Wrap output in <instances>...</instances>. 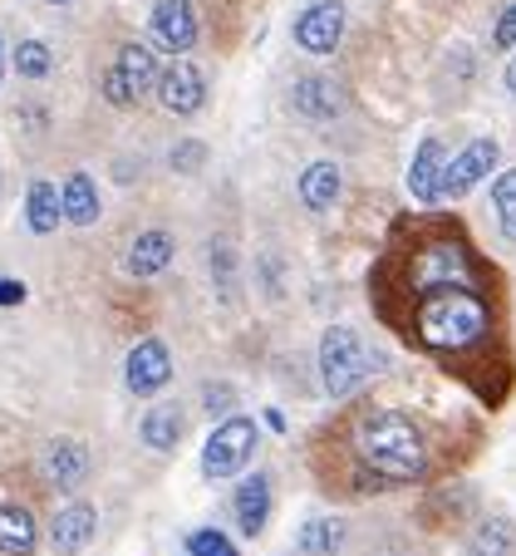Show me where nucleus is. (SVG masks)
Listing matches in <instances>:
<instances>
[{
	"label": "nucleus",
	"instance_id": "nucleus-9",
	"mask_svg": "<svg viewBox=\"0 0 516 556\" xmlns=\"http://www.w3.org/2000/svg\"><path fill=\"white\" fill-rule=\"evenodd\" d=\"M172 379V355L163 340H138L133 350H128V365H124V384L128 394H158L163 384Z\"/></svg>",
	"mask_w": 516,
	"mask_h": 556
},
{
	"label": "nucleus",
	"instance_id": "nucleus-3",
	"mask_svg": "<svg viewBox=\"0 0 516 556\" xmlns=\"http://www.w3.org/2000/svg\"><path fill=\"white\" fill-rule=\"evenodd\" d=\"M403 286L409 295H438V291H477V266L457 237H428L409 252L403 266Z\"/></svg>",
	"mask_w": 516,
	"mask_h": 556
},
{
	"label": "nucleus",
	"instance_id": "nucleus-34",
	"mask_svg": "<svg viewBox=\"0 0 516 556\" xmlns=\"http://www.w3.org/2000/svg\"><path fill=\"white\" fill-rule=\"evenodd\" d=\"M44 5H69V0H44Z\"/></svg>",
	"mask_w": 516,
	"mask_h": 556
},
{
	"label": "nucleus",
	"instance_id": "nucleus-6",
	"mask_svg": "<svg viewBox=\"0 0 516 556\" xmlns=\"http://www.w3.org/2000/svg\"><path fill=\"white\" fill-rule=\"evenodd\" d=\"M339 40H345V5L339 0H315L295 15V45L306 54H335Z\"/></svg>",
	"mask_w": 516,
	"mask_h": 556
},
{
	"label": "nucleus",
	"instance_id": "nucleus-30",
	"mask_svg": "<svg viewBox=\"0 0 516 556\" xmlns=\"http://www.w3.org/2000/svg\"><path fill=\"white\" fill-rule=\"evenodd\" d=\"M492 45L496 50H516V5L502 11V21H496V30H492Z\"/></svg>",
	"mask_w": 516,
	"mask_h": 556
},
{
	"label": "nucleus",
	"instance_id": "nucleus-4",
	"mask_svg": "<svg viewBox=\"0 0 516 556\" xmlns=\"http://www.w3.org/2000/svg\"><path fill=\"white\" fill-rule=\"evenodd\" d=\"M369 375H374V355H369L364 336L349 326H330L325 340H320V384H325V394L345 400Z\"/></svg>",
	"mask_w": 516,
	"mask_h": 556
},
{
	"label": "nucleus",
	"instance_id": "nucleus-1",
	"mask_svg": "<svg viewBox=\"0 0 516 556\" xmlns=\"http://www.w3.org/2000/svg\"><path fill=\"white\" fill-rule=\"evenodd\" d=\"M354 458L374 483H413V478H423V468H428V448H423L418 424L394 409H374L359 419Z\"/></svg>",
	"mask_w": 516,
	"mask_h": 556
},
{
	"label": "nucleus",
	"instance_id": "nucleus-16",
	"mask_svg": "<svg viewBox=\"0 0 516 556\" xmlns=\"http://www.w3.org/2000/svg\"><path fill=\"white\" fill-rule=\"evenodd\" d=\"M114 70H118V79H124V89L133 94V104L147 94V89H158V79H163V70H158V60H153V50H147V45H138V40L118 50Z\"/></svg>",
	"mask_w": 516,
	"mask_h": 556
},
{
	"label": "nucleus",
	"instance_id": "nucleus-31",
	"mask_svg": "<svg viewBox=\"0 0 516 556\" xmlns=\"http://www.w3.org/2000/svg\"><path fill=\"white\" fill-rule=\"evenodd\" d=\"M232 400H236L232 384H207V389H202V404H207V414H227V409H232Z\"/></svg>",
	"mask_w": 516,
	"mask_h": 556
},
{
	"label": "nucleus",
	"instance_id": "nucleus-15",
	"mask_svg": "<svg viewBox=\"0 0 516 556\" xmlns=\"http://www.w3.org/2000/svg\"><path fill=\"white\" fill-rule=\"evenodd\" d=\"M232 507H236V527H242L246 536H261L266 532V517H271V478H266V472L242 478Z\"/></svg>",
	"mask_w": 516,
	"mask_h": 556
},
{
	"label": "nucleus",
	"instance_id": "nucleus-17",
	"mask_svg": "<svg viewBox=\"0 0 516 556\" xmlns=\"http://www.w3.org/2000/svg\"><path fill=\"white\" fill-rule=\"evenodd\" d=\"M172 252H178V242H172L168 231H138L133 247H128V271L133 276H158L172 266Z\"/></svg>",
	"mask_w": 516,
	"mask_h": 556
},
{
	"label": "nucleus",
	"instance_id": "nucleus-25",
	"mask_svg": "<svg viewBox=\"0 0 516 556\" xmlns=\"http://www.w3.org/2000/svg\"><path fill=\"white\" fill-rule=\"evenodd\" d=\"M15 70L25 74V79H44V74L54 70V54L44 40H21L15 45Z\"/></svg>",
	"mask_w": 516,
	"mask_h": 556
},
{
	"label": "nucleus",
	"instance_id": "nucleus-18",
	"mask_svg": "<svg viewBox=\"0 0 516 556\" xmlns=\"http://www.w3.org/2000/svg\"><path fill=\"white\" fill-rule=\"evenodd\" d=\"M182 409L178 404H153V409L143 414V424H138V433H143L147 448H158V453H172L182 443Z\"/></svg>",
	"mask_w": 516,
	"mask_h": 556
},
{
	"label": "nucleus",
	"instance_id": "nucleus-5",
	"mask_svg": "<svg viewBox=\"0 0 516 556\" xmlns=\"http://www.w3.org/2000/svg\"><path fill=\"white\" fill-rule=\"evenodd\" d=\"M256 453V424L251 419H227L207 433V448H202V472L207 478H232L251 463Z\"/></svg>",
	"mask_w": 516,
	"mask_h": 556
},
{
	"label": "nucleus",
	"instance_id": "nucleus-32",
	"mask_svg": "<svg viewBox=\"0 0 516 556\" xmlns=\"http://www.w3.org/2000/svg\"><path fill=\"white\" fill-rule=\"evenodd\" d=\"M25 301V281H0V305H21Z\"/></svg>",
	"mask_w": 516,
	"mask_h": 556
},
{
	"label": "nucleus",
	"instance_id": "nucleus-10",
	"mask_svg": "<svg viewBox=\"0 0 516 556\" xmlns=\"http://www.w3.org/2000/svg\"><path fill=\"white\" fill-rule=\"evenodd\" d=\"M496 153H502L496 138H473V143L448 163V173H442V198H463V192H473L477 182L496 168Z\"/></svg>",
	"mask_w": 516,
	"mask_h": 556
},
{
	"label": "nucleus",
	"instance_id": "nucleus-19",
	"mask_svg": "<svg viewBox=\"0 0 516 556\" xmlns=\"http://www.w3.org/2000/svg\"><path fill=\"white\" fill-rule=\"evenodd\" d=\"M60 198H64V222H74V227H94L99 222V188L89 173H69Z\"/></svg>",
	"mask_w": 516,
	"mask_h": 556
},
{
	"label": "nucleus",
	"instance_id": "nucleus-22",
	"mask_svg": "<svg viewBox=\"0 0 516 556\" xmlns=\"http://www.w3.org/2000/svg\"><path fill=\"white\" fill-rule=\"evenodd\" d=\"M0 552L5 556H30L35 552V517L21 503L0 507Z\"/></svg>",
	"mask_w": 516,
	"mask_h": 556
},
{
	"label": "nucleus",
	"instance_id": "nucleus-24",
	"mask_svg": "<svg viewBox=\"0 0 516 556\" xmlns=\"http://www.w3.org/2000/svg\"><path fill=\"white\" fill-rule=\"evenodd\" d=\"M512 552H516V536H512V527H506L502 517L477 522L473 536H467V556H512Z\"/></svg>",
	"mask_w": 516,
	"mask_h": 556
},
{
	"label": "nucleus",
	"instance_id": "nucleus-29",
	"mask_svg": "<svg viewBox=\"0 0 516 556\" xmlns=\"http://www.w3.org/2000/svg\"><path fill=\"white\" fill-rule=\"evenodd\" d=\"M211 276L221 281V295H232L236 276H232V247H211Z\"/></svg>",
	"mask_w": 516,
	"mask_h": 556
},
{
	"label": "nucleus",
	"instance_id": "nucleus-23",
	"mask_svg": "<svg viewBox=\"0 0 516 556\" xmlns=\"http://www.w3.org/2000/svg\"><path fill=\"white\" fill-rule=\"evenodd\" d=\"M339 542H345V527H339L335 517H310V522L295 532V546L306 556H335Z\"/></svg>",
	"mask_w": 516,
	"mask_h": 556
},
{
	"label": "nucleus",
	"instance_id": "nucleus-2",
	"mask_svg": "<svg viewBox=\"0 0 516 556\" xmlns=\"http://www.w3.org/2000/svg\"><path fill=\"white\" fill-rule=\"evenodd\" d=\"M413 336L438 355H467L492 336V305L477 291H438L413 305Z\"/></svg>",
	"mask_w": 516,
	"mask_h": 556
},
{
	"label": "nucleus",
	"instance_id": "nucleus-26",
	"mask_svg": "<svg viewBox=\"0 0 516 556\" xmlns=\"http://www.w3.org/2000/svg\"><path fill=\"white\" fill-rule=\"evenodd\" d=\"M492 202H496V222H502V231L516 242V168H506L502 178L492 182Z\"/></svg>",
	"mask_w": 516,
	"mask_h": 556
},
{
	"label": "nucleus",
	"instance_id": "nucleus-28",
	"mask_svg": "<svg viewBox=\"0 0 516 556\" xmlns=\"http://www.w3.org/2000/svg\"><path fill=\"white\" fill-rule=\"evenodd\" d=\"M202 157H207V148H202L197 138H188V143L172 148V168H178V173H197V168H202Z\"/></svg>",
	"mask_w": 516,
	"mask_h": 556
},
{
	"label": "nucleus",
	"instance_id": "nucleus-7",
	"mask_svg": "<svg viewBox=\"0 0 516 556\" xmlns=\"http://www.w3.org/2000/svg\"><path fill=\"white\" fill-rule=\"evenodd\" d=\"M345 104H349L345 85L330 79V74H306V79H295V89H291V109L300 118H310V124H330V118H339Z\"/></svg>",
	"mask_w": 516,
	"mask_h": 556
},
{
	"label": "nucleus",
	"instance_id": "nucleus-14",
	"mask_svg": "<svg viewBox=\"0 0 516 556\" xmlns=\"http://www.w3.org/2000/svg\"><path fill=\"white\" fill-rule=\"evenodd\" d=\"M442 173H448V163H442V143L438 138H423L418 153H413V163H409V192L418 202H438L442 198Z\"/></svg>",
	"mask_w": 516,
	"mask_h": 556
},
{
	"label": "nucleus",
	"instance_id": "nucleus-12",
	"mask_svg": "<svg viewBox=\"0 0 516 556\" xmlns=\"http://www.w3.org/2000/svg\"><path fill=\"white\" fill-rule=\"evenodd\" d=\"M94 532H99V513L89 503L60 507V513H54V522H50V542H54V552H60V556H79L89 542H94Z\"/></svg>",
	"mask_w": 516,
	"mask_h": 556
},
{
	"label": "nucleus",
	"instance_id": "nucleus-13",
	"mask_svg": "<svg viewBox=\"0 0 516 556\" xmlns=\"http://www.w3.org/2000/svg\"><path fill=\"white\" fill-rule=\"evenodd\" d=\"M40 468L54 488H79L89 478V448L79 439H54L50 448H44Z\"/></svg>",
	"mask_w": 516,
	"mask_h": 556
},
{
	"label": "nucleus",
	"instance_id": "nucleus-21",
	"mask_svg": "<svg viewBox=\"0 0 516 556\" xmlns=\"http://www.w3.org/2000/svg\"><path fill=\"white\" fill-rule=\"evenodd\" d=\"M64 217V198L54 182H30V192H25V222H30L35 237H50L54 227H60Z\"/></svg>",
	"mask_w": 516,
	"mask_h": 556
},
{
	"label": "nucleus",
	"instance_id": "nucleus-27",
	"mask_svg": "<svg viewBox=\"0 0 516 556\" xmlns=\"http://www.w3.org/2000/svg\"><path fill=\"white\" fill-rule=\"evenodd\" d=\"M188 556H236L232 536H221L217 527H197V532L188 536Z\"/></svg>",
	"mask_w": 516,
	"mask_h": 556
},
{
	"label": "nucleus",
	"instance_id": "nucleus-11",
	"mask_svg": "<svg viewBox=\"0 0 516 556\" xmlns=\"http://www.w3.org/2000/svg\"><path fill=\"white\" fill-rule=\"evenodd\" d=\"M153 40L172 54H188L197 45V11H192V0H158L153 5Z\"/></svg>",
	"mask_w": 516,
	"mask_h": 556
},
{
	"label": "nucleus",
	"instance_id": "nucleus-8",
	"mask_svg": "<svg viewBox=\"0 0 516 556\" xmlns=\"http://www.w3.org/2000/svg\"><path fill=\"white\" fill-rule=\"evenodd\" d=\"M158 104L168 109V114L188 118L197 114L202 104H207V79H202V70L192 60H172L168 70H163L158 79Z\"/></svg>",
	"mask_w": 516,
	"mask_h": 556
},
{
	"label": "nucleus",
	"instance_id": "nucleus-33",
	"mask_svg": "<svg viewBox=\"0 0 516 556\" xmlns=\"http://www.w3.org/2000/svg\"><path fill=\"white\" fill-rule=\"evenodd\" d=\"M506 89H512V94H516V60L506 64Z\"/></svg>",
	"mask_w": 516,
	"mask_h": 556
},
{
	"label": "nucleus",
	"instance_id": "nucleus-20",
	"mask_svg": "<svg viewBox=\"0 0 516 556\" xmlns=\"http://www.w3.org/2000/svg\"><path fill=\"white\" fill-rule=\"evenodd\" d=\"M339 188H345V178H339L335 163H310V168L300 173V202H306L310 212H330V207H335Z\"/></svg>",
	"mask_w": 516,
	"mask_h": 556
}]
</instances>
